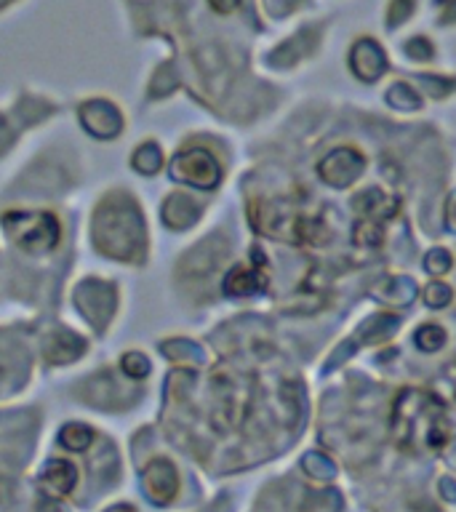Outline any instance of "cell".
<instances>
[{
	"mask_svg": "<svg viewBox=\"0 0 456 512\" xmlns=\"http://www.w3.org/2000/svg\"><path fill=\"white\" fill-rule=\"evenodd\" d=\"M211 6H214L216 11H222V14H227V11H232V8L238 6V0H211Z\"/></svg>",
	"mask_w": 456,
	"mask_h": 512,
	"instance_id": "4",
	"label": "cell"
},
{
	"mask_svg": "<svg viewBox=\"0 0 456 512\" xmlns=\"http://www.w3.org/2000/svg\"><path fill=\"white\" fill-rule=\"evenodd\" d=\"M14 222H19V230H11L14 240L19 246L24 248H51L56 243V227H48L54 219L51 216H32V214H22V216H11Z\"/></svg>",
	"mask_w": 456,
	"mask_h": 512,
	"instance_id": "1",
	"label": "cell"
},
{
	"mask_svg": "<svg viewBox=\"0 0 456 512\" xmlns=\"http://www.w3.org/2000/svg\"><path fill=\"white\" fill-rule=\"evenodd\" d=\"M91 438H94V432L86 430V427H80V424H70V427L62 432V440L72 448V451L86 448L88 443H91Z\"/></svg>",
	"mask_w": 456,
	"mask_h": 512,
	"instance_id": "2",
	"label": "cell"
},
{
	"mask_svg": "<svg viewBox=\"0 0 456 512\" xmlns=\"http://www.w3.org/2000/svg\"><path fill=\"white\" fill-rule=\"evenodd\" d=\"M46 480H51L59 491H67V488H72V483H75V472H72L70 464H64V472H56V464L51 462L48 464Z\"/></svg>",
	"mask_w": 456,
	"mask_h": 512,
	"instance_id": "3",
	"label": "cell"
},
{
	"mask_svg": "<svg viewBox=\"0 0 456 512\" xmlns=\"http://www.w3.org/2000/svg\"><path fill=\"white\" fill-rule=\"evenodd\" d=\"M112 512H118V510H112ZM128 512H131V510H128Z\"/></svg>",
	"mask_w": 456,
	"mask_h": 512,
	"instance_id": "5",
	"label": "cell"
}]
</instances>
